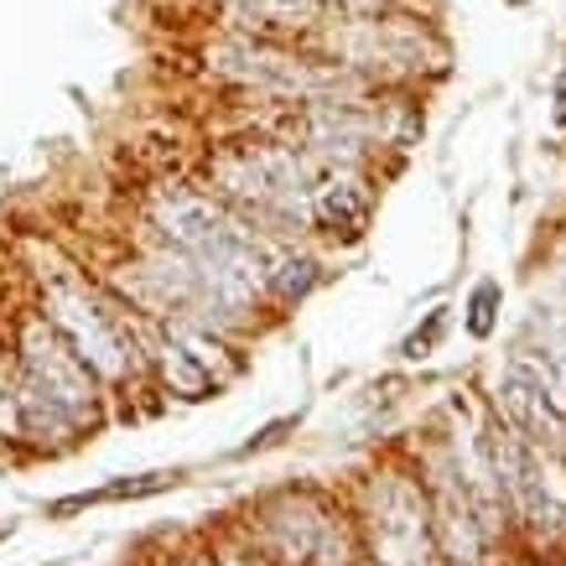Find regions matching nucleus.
Returning <instances> with one entry per match:
<instances>
[{
	"label": "nucleus",
	"instance_id": "nucleus-1",
	"mask_svg": "<svg viewBox=\"0 0 566 566\" xmlns=\"http://www.w3.org/2000/svg\"><path fill=\"white\" fill-rule=\"evenodd\" d=\"M32 286H36V307L48 317L69 348L94 369L109 400H136L151 395V375H146V348H140V323L136 312L125 307L120 296L104 286L99 275H88L78 260L42 250L36 244V265H32Z\"/></svg>",
	"mask_w": 566,
	"mask_h": 566
},
{
	"label": "nucleus",
	"instance_id": "nucleus-2",
	"mask_svg": "<svg viewBox=\"0 0 566 566\" xmlns=\"http://www.w3.org/2000/svg\"><path fill=\"white\" fill-rule=\"evenodd\" d=\"M6 344H11V359H17L21 421H27V447L32 452L78 447L84 437L109 427V390L69 348V338L42 317L36 302H27V307L6 317Z\"/></svg>",
	"mask_w": 566,
	"mask_h": 566
},
{
	"label": "nucleus",
	"instance_id": "nucleus-3",
	"mask_svg": "<svg viewBox=\"0 0 566 566\" xmlns=\"http://www.w3.org/2000/svg\"><path fill=\"white\" fill-rule=\"evenodd\" d=\"M348 515L359 531L364 566H442L427 483L411 463H385L375 473H364Z\"/></svg>",
	"mask_w": 566,
	"mask_h": 566
},
{
	"label": "nucleus",
	"instance_id": "nucleus-4",
	"mask_svg": "<svg viewBox=\"0 0 566 566\" xmlns=\"http://www.w3.org/2000/svg\"><path fill=\"white\" fill-rule=\"evenodd\" d=\"M302 48L323 52L333 63L364 73L369 84H400V78H421L427 69H442L447 48L437 42L427 21L400 17V11H379V17H327L317 32L302 36Z\"/></svg>",
	"mask_w": 566,
	"mask_h": 566
},
{
	"label": "nucleus",
	"instance_id": "nucleus-5",
	"mask_svg": "<svg viewBox=\"0 0 566 566\" xmlns=\"http://www.w3.org/2000/svg\"><path fill=\"white\" fill-rule=\"evenodd\" d=\"M244 535L271 551L281 566H364L354 515L323 489H286L260 499Z\"/></svg>",
	"mask_w": 566,
	"mask_h": 566
},
{
	"label": "nucleus",
	"instance_id": "nucleus-6",
	"mask_svg": "<svg viewBox=\"0 0 566 566\" xmlns=\"http://www.w3.org/2000/svg\"><path fill=\"white\" fill-rule=\"evenodd\" d=\"M494 411L525 442L566 458V385L551 375V364L541 354L520 348V354L504 359L494 385Z\"/></svg>",
	"mask_w": 566,
	"mask_h": 566
},
{
	"label": "nucleus",
	"instance_id": "nucleus-7",
	"mask_svg": "<svg viewBox=\"0 0 566 566\" xmlns=\"http://www.w3.org/2000/svg\"><path fill=\"white\" fill-rule=\"evenodd\" d=\"M375 219V182L364 167H327L307 192V234L327 244H359Z\"/></svg>",
	"mask_w": 566,
	"mask_h": 566
},
{
	"label": "nucleus",
	"instance_id": "nucleus-8",
	"mask_svg": "<svg viewBox=\"0 0 566 566\" xmlns=\"http://www.w3.org/2000/svg\"><path fill=\"white\" fill-rule=\"evenodd\" d=\"M219 11L229 32L275 36V42H302L333 17L327 0H219Z\"/></svg>",
	"mask_w": 566,
	"mask_h": 566
},
{
	"label": "nucleus",
	"instance_id": "nucleus-9",
	"mask_svg": "<svg viewBox=\"0 0 566 566\" xmlns=\"http://www.w3.org/2000/svg\"><path fill=\"white\" fill-rule=\"evenodd\" d=\"M208 556H213V566H281L271 551L255 546V541H250L244 531H240V535H219Z\"/></svg>",
	"mask_w": 566,
	"mask_h": 566
},
{
	"label": "nucleus",
	"instance_id": "nucleus-10",
	"mask_svg": "<svg viewBox=\"0 0 566 566\" xmlns=\"http://www.w3.org/2000/svg\"><path fill=\"white\" fill-rule=\"evenodd\" d=\"M494 307H499V286H479V292H473V317H468V327H473V333H489V327H494Z\"/></svg>",
	"mask_w": 566,
	"mask_h": 566
},
{
	"label": "nucleus",
	"instance_id": "nucleus-11",
	"mask_svg": "<svg viewBox=\"0 0 566 566\" xmlns=\"http://www.w3.org/2000/svg\"><path fill=\"white\" fill-rule=\"evenodd\" d=\"M333 17H379V11H400V0H327Z\"/></svg>",
	"mask_w": 566,
	"mask_h": 566
},
{
	"label": "nucleus",
	"instance_id": "nucleus-12",
	"mask_svg": "<svg viewBox=\"0 0 566 566\" xmlns=\"http://www.w3.org/2000/svg\"><path fill=\"white\" fill-rule=\"evenodd\" d=\"M172 566H213V556H182V562H172Z\"/></svg>",
	"mask_w": 566,
	"mask_h": 566
}]
</instances>
